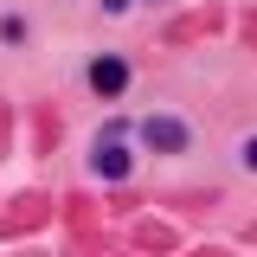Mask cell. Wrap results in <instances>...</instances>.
<instances>
[{
	"label": "cell",
	"mask_w": 257,
	"mask_h": 257,
	"mask_svg": "<svg viewBox=\"0 0 257 257\" xmlns=\"http://www.w3.org/2000/svg\"><path fill=\"white\" fill-rule=\"evenodd\" d=\"M244 161H251V167H257V142H251V148H244Z\"/></svg>",
	"instance_id": "277c9868"
},
{
	"label": "cell",
	"mask_w": 257,
	"mask_h": 257,
	"mask_svg": "<svg viewBox=\"0 0 257 257\" xmlns=\"http://www.w3.org/2000/svg\"><path fill=\"white\" fill-rule=\"evenodd\" d=\"M142 135H148L155 148H167V155H174V148H187V142H193V128H187V122H174V116H155V122L142 128Z\"/></svg>",
	"instance_id": "3957f363"
},
{
	"label": "cell",
	"mask_w": 257,
	"mask_h": 257,
	"mask_svg": "<svg viewBox=\"0 0 257 257\" xmlns=\"http://www.w3.org/2000/svg\"><path fill=\"white\" fill-rule=\"evenodd\" d=\"M90 90H96V96H122V90H128V64H122V58H96V64H90Z\"/></svg>",
	"instance_id": "7a4b0ae2"
},
{
	"label": "cell",
	"mask_w": 257,
	"mask_h": 257,
	"mask_svg": "<svg viewBox=\"0 0 257 257\" xmlns=\"http://www.w3.org/2000/svg\"><path fill=\"white\" fill-rule=\"evenodd\" d=\"M128 148H135L128 122H109L103 135H96V174H103V180H122V174H128V161H135Z\"/></svg>",
	"instance_id": "6da1fadb"
}]
</instances>
